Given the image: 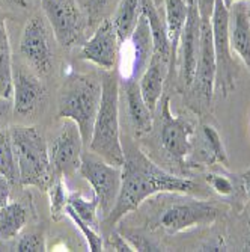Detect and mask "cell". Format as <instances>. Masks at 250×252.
Listing matches in <instances>:
<instances>
[{"label":"cell","instance_id":"obj_27","mask_svg":"<svg viewBox=\"0 0 250 252\" xmlns=\"http://www.w3.org/2000/svg\"><path fill=\"white\" fill-rule=\"evenodd\" d=\"M49 192V199H50V212L52 218L55 220H59L66 210L68 199H70V192L66 189V185L63 181V177L56 175L50 188L47 189Z\"/></svg>","mask_w":250,"mask_h":252},{"label":"cell","instance_id":"obj_15","mask_svg":"<svg viewBox=\"0 0 250 252\" xmlns=\"http://www.w3.org/2000/svg\"><path fill=\"white\" fill-rule=\"evenodd\" d=\"M12 106L21 117L33 115L45 100V86L41 77L26 66H14L12 73Z\"/></svg>","mask_w":250,"mask_h":252},{"label":"cell","instance_id":"obj_30","mask_svg":"<svg viewBox=\"0 0 250 252\" xmlns=\"http://www.w3.org/2000/svg\"><path fill=\"white\" fill-rule=\"evenodd\" d=\"M15 248L20 252H44V251H47L45 239L38 231H30L25 236H21Z\"/></svg>","mask_w":250,"mask_h":252},{"label":"cell","instance_id":"obj_43","mask_svg":"<svg viewBox=\"0 0 250 252\" xmlns=\"http://www.w3.org/2000/svg\"><path fill=\"white\" fill-rule=\"evenodd\" d=\"M247 9H249V17H250V2H247Z\"/></svg>","mask_w":250,"mask_h":252},{"label":"cell","instance_id":"obj_35","mask_svg":"<svg viewBox=\"0 0 250 252\" xmlns=\"http://www.w3.org/2000/svg\"><path fill=\"white\" fill-rule=\"evenodd\" d=\"M194 5L200 14L202 21H211V15L214 11L216 0H194Z\"/></svg>","mask_w":250,"mask_h":252},{"label":"cell","instance_id":"obj_29","mask_svg":"<svg viewBox=\"0 0 250 252\" xmlns=\"http://www.w3.org/2000/svg\"><path fill=\"white\" fill-rule=\"evenodd\" d=\"M65 215L68 218H71L73 223L76 225V228H79L82 236L84 237L86 243H87V248L89 251H92V252H98V251H104V239L101 237V234L94 230L92 226H89L86 222H83L70 207L66 205V210H65Z\"/></svg>","mask_w":250,"mask_h":252},{"label":"cell","instance_id":"obj_40","mask_svg":"<svg viewBox=\"0 0 250 252\" xmlns=\"http://www.w3.org/2000/svg\"><path fill=\"white\" fill-rule=\"evenodd\" d=\"M238 2H250V0H223V3H224V6L226 8H231L232 5H235V3H238Z\"/></svg>","mask_w":250,"mask_h":252},{"label":"cell","instance_id":"obj_38","mask_svg":"<svg viewBox=\"0 0 250 252\" xmlns=\"http://www.w3.org/2000/svg\"><path fill=\"white\" fill-rule=\"evenodd\" d=\"M11 106H12L11 104V98H6L3 95H0V123H2L6 118V115L11 110Z\"/></svg>","mask_w":250,"mask_h":252},{"label":"cell","instance_id":"obj_5","mask_svg":"<svg viewBox=\"0 0 250 252\" xmlns=\"http://www.w3.org/2000/svg\"><path fill=\"white\" fill-rule=\"evenodd\" d=\"M79 172L94 190V198L98 202V215L104 220L115 207L121 190L122 171L113 166L97 154H83Z\"/></svg>","mask_w":250,"mask_h":252},{"label":"cell","instance_id":"obj_14","mask_svg":"<svg viewBox=\"0 0 250 252\" xmlns=\"http://www.w3.org/2000/svg\"><path fill=\"white\" fill-rule=\"evenodd\" d=\"M200 32H202L200 14L196 5H190L186 28L179 39L178 58H176V66L179 68V80L186 88L193 85L199 50H200Z\"/></svg>","mask_w":250,"mask_h":252},{"label":"cell","instance_id":"obj_18","mask_svg":"<svg viewBox=\"0 0 250 252\" xmlns=\"http://www.w3.org/2000/svg\"><path fill=\"white\" fill-rule=\"evenodd\" d=\"M119 83L124 88L125 98H127V109H128V117L131 121V126L134 128V133L138 136L148 134L152 130V110L146 106L140 88L139 80H124Z\"/></svg>","mask_w":250,"mask_h":252},{"label":"cell","instance_id":"obj_13","mask_svg":"<svg viewBox=\"0 0 250 252\" xmlns=\"http://www.w3.org/2000/svg\"><path fill=\"white\" fill-rule=\"evenodd\" d=\"M121 41L113 26L111 18H103L94 35L80 49V59L92 62L106 71L115 70L118 65Z\"/></svg>","mask_w":250,"mask_h":252},{"label":"cell","instance_id":"obj_42","mask_svg":"<svg viewBox=\"0 0 250 252\" xmlns=\"http://www.w3.org/2000/svg\"><path fill=\"white\" fill-rule=\"evenodd\" d=\"M187 5H194V0H186Z\"/></svg>","mask_w":250,"mask_h":252},{"label":"cell","instance_id":"obj_21","mask_svg":"<svg viewBox=\"0 0 250 252\" xmlns=\"http://www.w3.org/2000/svg\"><path fill=\"white\" fill-rule=\"evenodd\" d=\"M169 74V65L158 61L151 59L146 70L139 77V88L142 97L146 103V106L154 112L158 101L163 98V88L165 80Z\"/></svg>","mask_w":250,"mask_h":252},{"label":"cell","instance_id":"obj_36","mask_svg":"<svg viewBox=\"0 0 250 252\" xmlns=\"http://www.w3.org/2000/svg\"><path fill=\"white\" fill-rule=\"evenodd\" d=\"M11 185L12 183L0 175V210H2L5 205L9 202V196H11Z\"/></svg>","mask_w":250,"mask_h":252},{"label":"cell","instance_id":"obj_23","mask_svg":"<svg viewBox=\"0 0 250 252\" xmlns=\"http://www.w3.org/2000/svg\"><path fill=\"white\" fill-rule=\"evenodd\" d=\"M12 53L3 12L0 9V95L12 97Z\"/></svg>","mask_w":250,"mask_h":252},{"label":"cell","instance_id":"obj_1","mask_svg":"<svg viewBox=\"0 0 250 252\" xmlns=\"http://www.w3.org/2000/svg\"><path fill=\"white\" fill-rule=\"evenodd\" d=\"M124 153L125 160L121 168L119 196L109 216L101 220L107 226H113L125 215L138 210L149 196L163 192L192 193L197 189L194 181L172 175L157 166L139 148L130 145L128 148H124Z\"/></svg>","mask_w":250,"mask_h":252},{"label":"cell","instance_id":"obj_24","mask_svg":"<svg viewBox=\"0 0 250 252\" xmlns=\"http://www.w3.org/2000/svg\"><path fill=\"white\" fill-rule=\"evenodd\" d=\"M28 223V212L20 202H8L0 210V240L15 239Z\"/></svg>","mask_w":250,"mask_h":252},{"label":"cell","instance_id":"obj_2","mask_svg":"<svg viewBox=\"0 0 250 252\" xmlns=\"http://www.w3.org/2000/svg\"><path fill=\"white\" fill-rule=\"evenodd\" d=\"M103 94L89 150L113 166L122 168L125 153L119 131V76L106 71L101 76Z\"/></svg>","mask_w":250,"mask_h":252},{"label":"cell","instance_id":"obj_33","mask_svg":"<svg viewBox=\"0 0 250 252\" xmlns=\"http://www.w3.org/2000/svg\"><path fill=\"white\" fill-rule=\"evenodd\" d=\"M116 251V252H131L134 251L133 246L128 243V240L119 234L118 231H111L107 237V240H104V251Z\"/></svg>","mask_w":250,"mask_h":252},{"label":"cell","instance_id":"obj_31","mask_svg":"<svg viewBox=\"0 0 250 252\" xmlns=\"http://www.w3.org/2000/svg\"><path fill=\"white\" fill-rule=\"evenodd\" d=\"M113 2H115V0H86L84 8H86L90 23L98 21L109 11Z\"/></svg>","mask_w":250,"mask_h":252},{"label":"cell","instance_id":"obj_16","mask_svg":"<svg viewBox=\"0 0 250 252\" xmlns=\"http://www.w3.org/2000/svg\"><path fill=\"white\" fill-rule=\"evenodd\" d=\"M193 85L202 97H205L208 101H211L213 91L216 86V56H214L211 21H202L200 50H199Z\"/></svg>","mask_w":250,"mask_h":252},{"label":"cell","instance_id":"obj_17","mask_svg":"<svg viewBox=\"0 0 250 252\" xmlns=\"http://www.w3.org/2000/svg\"><path fill=\"white\" fill-rule=\"evenodd\" d=\"M229 44L250 71V17L247 2H238L229 8Z\"/></svg>","mask_w":250,"mask_h":252},{"label":"cell","instance_id":"obj_9","mask_svg":"<svg viewBox=\"0 0 250 252\" xmlns=\"http://www.w3.org/2000/svg\"><path fill=\"white\" fill-rule=\"evenodd\" d=\"M20 53L38 76L52 73L53 49L50 32L42 17L35 15L26 23L20 39Z\"/></svg>","mask_w":250,"mask_h":252},{"label":"cell","instance_id":"obj_20","mask_svg":"<svg viewBox=\"0 0 250 252\" xmlns=\"http://www.w3.org/2000/svg\"><path fill=\"white\" fill-rule=\"evenodd\" d=\"M142 12L148 18L152 35V58L170 65V39L166 29V21L158 12L154 0H142Z\"/></svg>","mask_w":250,"mask_h":252},{"label":"cell","instance_id":"obj_6","mask_svg":"<svg viewBox=\"0 0 250 252\" xmlns=\"http://www.w3.org/2000/svg\"><path fill=\"white\" fill-rule=\"evenodd\" d=\"M229 9L223 0H216L211 15L213 44L216 56V86L220 93L228 97L237 86V63L229 44Z\"/></svg>","mask_w":250,"mask_h":252},{"label":"cell","instance_id":"obj_25","mask_svg":"<svg viewBox=\"0 0 250 252\" xmlns=\"http://www.w3.org/2000/svg\"><path fill=\"white\" fill-rule=\"evenodd\" d=\"M0 175L6 177L12 185H20L18 165L9 128L0 130Z\"/></svg>","mask_w":250,"mask_h":252},{"label":"cell","instance_id":"obj_39","mask_svg":"<svg viewBox=\"0 0 250 252\" xmlns=\"http://www.w3.org/2000/svg\"><path fill=\"white\" fill-rule=\"evenodd\" d=\"M241 186L244 189V193L247 195V198L250 199V168L241 175Z\"/></svg>","mask_w":250,"mask_h":252},{"label":"cell","instance_id":"obj_22","mask_svg":"<svg viewBox=\"0 0 250 252\" xmlns=\"http://www.w3.org/2000/svg\"><path fill=\"white\" fill-rule=\"evenodd\" d=\"M142 15V0H119L116 11L111 17L118 38L124 42L138 26V21Z\"/></svg>","mask_w":250,"mask_h":252},{"label":"cell","instance_id":"obj_19","mask_svg":"<svg viewBox=\"0 0 250 252\" xmlns=\"http://www.w3.org/2000/svg\"><path fill=\"white\" fill-rule=\"evenodd\" d=\"M190 5H187L186 0H165V21L166 29L170 39V65H169V74L172 77L176 70V58H178V45L183 31L186 28L187 17H189Z\"/></svg>","mask_w":250,"mask_h":252},{"label":"cell","instance_id":"obj_26","mask_svg":"<svg viewBox=\"0 0 250 252\" xmlns=\"http://www.w3.org/2000/svg\"><path fill=\"white\" fill-rule=\"evenodd\" d=\"M68 207H70L83 222H86L89 226H92L94 230H100V215H98V202L95 198L87 199L82 196L80 193H70L68 199Z\"/></svg>","mask_w":250,"mask_h":252},{"label":"cell","instance_id":"obj_3","mask_svg":"<svg viewBox=\"0 0 250 252\" xmlns=\"http://www.w3.org/2000/svg\"><path fill=\"white\" fill-rule=\"evenodd\" d=\"M101 94V79L79 73L68 76L59 91L57 115L62 120H71L77 124L86 147H89L92 137Z\"/></svg>","mask_w":250,"mask_h":252},{"label":"cell","instance_id":"obj_10","mask_svg":"<svg viewBox=\"0 0 250 252\" xmlns=\"http://www.w3.org/2000/svg\"><path fill=\"white\" fill-rule=\"evenodd\" d=\"M83 137L77 124L65 120L59 133L49 145L52 166L56 175L70 178L79 172L83 157Z\"/></svg>","mask_w":250,"mask_h":252},{"label":"cell","instance_id":"obj_12","mask_svg":"<svg viewBox=\"0 0 250 252\" xmlns=\"http://www.w3.org/2000/svg\"><path fill=\"white\" fill-rule=\"evenodd\" d=\"M162 128L160 142L167 156L175 162L184 165L187 156L192 151V134L194 133L193 126L170 112V98L162 100Z\"/></svg>","mask_w":250,"mask_h":252},{"label":"cell","instance_id":"obj_28","mask_svg":"<svg viewBox=\"0 0 250 252\" xmlns=\"http://www.w3.org/2000/svg\"><path fill=\"white\" fill-rule=\"evenodd\" d=\"M202 139H203V145H205L203 151H205V154H208L210 162L226 163V153H224L220 136L214 130V127L203 126L202 127Z\"/></svg>","mask_w":250,"mask_h":252},{"label":"cell","instance_id":"obj_37","mask_svg":"<svg viewBox=\"0 0 250 252\" xmlns=\"http://www.w3.org/2000/svg\"><path fill=\"white\" fill-rule=\"evenodd\" d=\"M28 0H0V9H21L25 11L28 8Z\"/></svg>","mask_w":250,"mask_h":252},{"label":"cell","instance_id":"obj_8","mask_svg":"<svg viewBox=\"0 0 250 252\" xmlns=\"http://www.w3.org/2000/svg\"><path fill=\"white\" fill-rule=\"evenodd\" d=\"M53 35L63 49H71L80 39L84 18L77 0H39Z\"/></svg>","mask_w":250,"mask_h":252},{"label":"cell","instance_id":"obj_7","mask_svg":"<svg viewBox=\"0 0 250 252\" xmlns=\"http://www.w3.org/2000/svg\"><path fill=\"white\" fill-rule=\"evenodd\" d=\"M152 58V35L148 18L142 12L133 33L121 42L118 58L119 80H139Z\"/></svg>","mask_w":250,"mask_h":252},{"label":"cell","instance_id":"obj_34","mask_svg":"<svg viewBox=\"0 0 250 252\" xmlns=\"http://www.w3.org/2000/svg\"><path fill=\"white\" fill-rule=\"evenodd\" d=\"M124 237L128 240V243L133 246L134 251H160L157 245H154L152 242H148L145 237L142 236H136V234H124Z\"/></svg>","mask_w":250,"mask_h":252},{"label":"cell","instance_id":"obj_41","mask_svg":"<svg viewBox=\"0 0 250 252\" xmlns=\"http://www.w3.org/2000/svg\"><path fill=\"white\" fill-rule=\"evenodd\" d=\"M246 248H247V251H250V216H249V242H247Z\"/></svg>","mask_w":250,"mask_h":252},{"label":"cell","instance_id":"obj_4","mask_svg":"<svg viewBox=\"0 0 250 252\" xmlns=\"http://www.w3.org/2000/svg\"><path fill=\"white\" fill-rule=\"evenodd\" d=\"M9 133L17 157L20 185L47 190L56 174L42 133L29 126H11Z\"/></svg>","mask_w":250,"mask_h":252},{"label":"cell","instance_id":"obj_32","mask_svg":"<svg viewBox=\"0 0 250 252\" xmlns=\"http://www.w3.org/2000/svg\"><path fill=\"white\" fill-rule=\"evenodd\" d=\"M208 183H210V186L222 196H228L234 192V185H232V181L228 178V177H224V175H217V174H210L207 177Z\"/></svg>","mask_w":250,"mask_h":252},{"label":"cell","instance_id":"obj_11","mask_svg":"<svg viewBox=\"0 0 250 252\" xmlns=\"http://www.w3.org/2000/svg\"><path fill=\"white\" fill-rule=\"evenodd\" d=\"M219 218V209L216 205L199 201L187 199L184 202L173 204L162 215L160 225L169 234H178L194 226L210 225Z\"/></svg>","mask_w":250,"mask_h":252}]
</instances>
